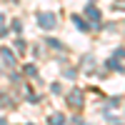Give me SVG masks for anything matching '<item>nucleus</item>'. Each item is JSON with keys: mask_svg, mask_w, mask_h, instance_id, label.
Segmentation results:
<instances>
[{"mask_svg": "<svg viewBox=\"0 0 125 125\" xmlns=\"http://www.w3.org/2000/svg\"><path fill=\"white\" fill-rule=\"evenodd\" d=\"M38 23L45 25V28H53V25H55V18L50 15V13H43V15H38Z\"/></svg>", "mask_w": 125, "mask_h": 125, "instance_id": "f257e3e1", "label": "nucleus"}, {"mask_svg": "<svg viewBox=\"0 0 125 125\" xmlns=\"http://www.w3.org/2000/svg\"><path fill=\"white\" fill-rule=\"evenodd\" d=\"M50 125H65V118L62 115H53L50 118Z\"/></svg>", "mask_w": 125, "mask_h": 125, "instance_id": "f03ea898", "label": "nucleus"}]
</instances>
